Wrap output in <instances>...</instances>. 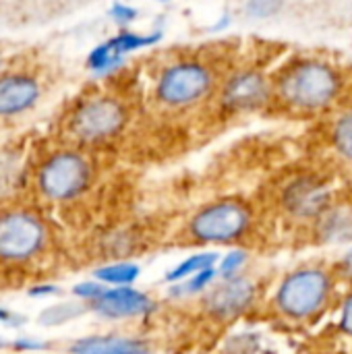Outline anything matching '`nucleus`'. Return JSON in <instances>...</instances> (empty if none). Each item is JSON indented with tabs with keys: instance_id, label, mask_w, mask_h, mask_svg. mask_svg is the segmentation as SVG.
<instances>
[{
	"instance_id": "obj_1",
	"label": "nucleus",
	"mask_w": 352,
	"mask_h": 354,
	"mask_svg": "<svg viewBox=\"0 0 352 354\" xmlns=\"http://www.w3.org/2000/svg\"><path fill=\"white\" fill-rule=\"evenodd\" d=\"M340 91L338 73L324 62H301L288 68L280 83V97L299 110H319L328 106Z\"/></svg>"
},
{
	"instance_id": "obj_2",
	"label": "nucleus",
	"mask_w": 352,
	"mask_h": 354,
	"mask_svg": "<svg viewBox=\"0 0 352 354\" xmlns=\"http://www.w3.org/2000/svg\"><path fill=\"white\" fill-rule=\"evenodd\" d=\"M46 226L31 212H8L0 216V263H25L46 247Z\"/></svg>"
},
{
	"instance_id": "obj_3",
	"label": "nucleus",
	"mask_w": 352,
	"mask_h": 354,
	"mask_svg": "<svg viewBox=\"0 0 352 354\" xmlns=\"http://www.w3.org/2000/svg\"><path fill=\"white\" fill-rule=\"evenodd\" d=\"M89 176L91 168L83 156L75 151H62L41 164L37 172V189L48 199L64 201L77 197L87 187Z\"/></svg>"
},
{
	"instance_id": "obj_4",
	"label": "nucleus",
	"mask_w": 352,
	"mask_h": 354,
	"mask_svg": "<svg viewBox=\"0 0 352 354\" xmlns=\"http://www.w3.org/2000/svg\"><path fill=\"white\" fill-rule=\"evenodd\" d=\"M330 286V278L324 270H299L282 282L276 301L282 313L309 317L326 305Z\"/></svg>"
},
{
	"instance_id": "obj_5",
	"label": "nucleus",
	"mask_w": 352,
	"mask_h": 354,
	"mask_svg": "<svg viewBox=\"0 0 352 354\" xmlns=\"http://www.w3.org/2000/svg\"><path fill=\"white\" fill-rule=\"evenodd\" d=\"M214 85L212 71L201 62H176L166 68L158 81V97L172 106L185 108L210 93Z\"/></svg>"
},
{
	"instance_id": "obj_6",
	"label": "nucleus",
	"mask_w": 352,
	"mask_h": 354,
	"mask_svg": "<svg viewBox=\"0 0 352 354\" xmlns=\"http://www.w3.org/2000/svg\"><path fill=\"white\" fill-rule=\"evenodd\" d=\"M251 212L241 201H220L201 209L191 222V234L203 243H226L245 234Z\"/></svg>"
},
{
	"instance_id": "obj_7",
	"label": "nucleus",
	"mask_w": 352,
	"mask_h": 354,
	"mask_svg": "<svg viewBox=\"0 0 352 354\" xmlns=\"http://www.w3.org/2000/svg\"><path fill=\"white\" fill-rule=\"evenodd\" d=\"M127 120L120 102L112 97H93L81 104L71 116V133L85 143L104 141L116 135Z\"/></svg>"
},
{
	"instance_id": "obj_8",
	"label": "nucleus",
	"mask_w": 352,
	"mask_h": 354,
	"mask_svg": "<svg viewBox=\"0 0 352 354\" xmlns=\"http://www.w3.org/2000/svg\"><path fill=\"white\" fill-rule=\"evenodd\" d=\"M41 95V85L33 75L8 73L0 75V118L19 116L31 110Z\"/></svg>"
},
{
	"instance_id": "obj_9",
	"label": "nucleus",
	"mask_w": 352,
	"mask_h": 354,
	"mask_svg": "<svg viewBox=\"0 0 352 354\" xmlns=\"http://www.w3.org/2000/svg\"><path fill=\"white\" fill-rule=\"evenodd\" d=\"M91 309L98 311V313L104 315V317L120 319V317L143 315V313L151 311L154 305H151V301H149L143 292L124 286V288L106 290L98 301L91 303Z\"/></svg>"
},
{
	"instance_id": "obj_10",
	"label": "nucleus",
	"mask_w": 352,
	"mask_h": 354,
	"mask_svg": "<svg viewBox=\"0 0 352 354\" xmlns=\"http://www.w3.org/2000/svg\"><path fill=\"white\" fill-rule=\"evenodd\" d=\"M270 95L268 81L253 71L234 75L224 89V104L234 110H251L261 106Z\"/></svg>"
},
{
	"instance_id": "obj_11",
	"label": "nucleus",
	"mask_w": 352,
	"mask_h": 354,
	"mask_svg": "<svg viewBox=\"0 0 352 354\" xmlns=\"http://www.w3.org/2000/svg\"><path fill=\"white\" fill-rule=\"evenodd\" d=\"M255 297V288L249 280L245 278H232L226 280L222 286H218L210 295V311L220 317H234L241 311H245Z\"/></svg>"
},
{
	"instance_id": "obj_12",
	"label": "nucleus",
	"mask_w": 352,
	"mask_h": 354,
	"mask_svg": "<svg viewBox=\"0 0 352 354\" xmlns=\"http://www.w3.org/2000/svg\"><path fill=\"white\" fill-rule=\"evenodd\" d=\"M286 205L290 212L303 216V218H311L324 212L326 203H328V193L322 185L313 183V180H299L295 183L286 195Z\"/></svg>"
},
{
	"instance_id": "obj_13",
	"label": "nucleus",
	"mask_w": 352,
	"mask_h": 354,
	"mask_svg": "<svg viewBox=\"0 0 352 354\" xmlns=\"http://www.w3.org/2000/svg\"><path fill=\"white\" fill-rule=\"evenodd\" d=\"M135 346L131 340H118V338H89L79 344H75V354H124Z\"/></svg>"
},
{
	"instance_id": "obj_14",
	"label": "nucleus",
	"mask_w": 352,
	"mask_h": 354,
	"mask_svg": "<svg viewBox=\"0 0 352 354\" xmlns=\"http://www.w3.org/2000/svg\"><path fill=\"white\" fill-rule=\"evenodd\" d=\"M158 39H160V33H156V35H141V33H133V31H120L116 37L108 39L106 44L112 50V54L122 60L124 54H129L133 50H139L143 46H151Z\"/></svg>"
},
{
	"instance_id": "obj_15",
	"label": "nucleus",
	"mask_w": 352,
	"mask_h": 354,
	"mask_svg": "<svg viewBox=\"0 0 352 354\" xmlns=\"http://www.w3.org/2000/svg\"><path fill=\"white\" fill-rule=\"evenodd\" d=\"M139 276V268L133 266V263H116V266H106L102 270L95 272V278L100 282H106V284H112L116 288H124L129 286L131 282H135Z\"/></svg>"
},
{
	"instance_id": "obj_16",
	"label": "nucleus",
	"mask_w": 352,
	"mask_h": 354,
	"mask_svg": "<svg viewBox=\"0 0 352 354\" xmlns=\"http://www.w3.org/2000/svg\"><path fill=\"white\" fill-rule=\"evenodd\" d=\"M218 261V255L216 253H201V255H193L189 257L187 261H183L180 266H176L170 274H168V280L170 282H176V280H183L191 274H201L205 270H214V263Z\"/></svg>"
},
{
	"instance_id": "obj_17",
	"label": "nucleus",
	"mask_w": 352,
	"mask_h": 354,
	"mask_svg": "<svg viewBox=\"0 0 352 354\" xmlns=\"http://www.w3.org/2000/svg\"><path fill=\"white\" fill-rule=\"evenodd\" d=\"M83 313V307L77 303H62V305H54L50 309H46L39 317V324L44 326H60L66 324L75 317H79Z\"/></svg>"
},
{
	"instance_id": "obj_18",
	"label": "nucleus",
	"mask_w": 352,
	"mask_h": 354,
	"mask_svg": "<svg viewBox=\"0 0 352 354\" xmlns=\"http://www.w3.org/2000/svg\"><path fill=\"white\" fill-rule=\"evenodd\" d=\"M334 145L344 158L352 160V110L338 118L334 127Z\"/></svg>"
},
{
	"instance_id": "obj_19",
	"label": "nucleus",
	"mask_w": 352,
	"mask_h": 354,
	"mask_svg": "<svg viewBox=\"0 0 352 354\" xmlns=\"http://www.w3.org/2000/svg\"><path fill=\"white\" fill-rule=\"evenodd\" d=\"M116 64H120V58H116L112 54V50L108 48V44H102L98 48H93L91 54H89V58H87V66L91 71H95V73H106V71H110Z\"/></svg>"
},
{
	"instance_id": "obj_20",
	"label": "nucleus",
	"mask_w": 352,
	"mask_h": 354,
	"mask_svg": "<svg viewBox=\"0 0 352 354\" xmlns=\"http://www.w3.org/2000/svg\"><path fill=\"white\" fill-rule=\"evenodd\" d=\"M245 259H247V255H245L243 251H232V253H228V255L224 257L222 266H220V276L226 278V280H232L234 274H237V270L245 263Z\"/></svg>"
},
{
	"instance_id": "obj_21",
	"label": "nucleus",
	"mask_w": 352,
	"mask_h": 354,
	"mask_svg": "<svg viewBox=\"0 0 352 354\" xmlns=\"http://www.w3.org/2000/svg\"><path fill=\"white\" fill-rule=\"evenodd\" d=\"M73 292H75V297L93 303V301H98V299L106 292V288H104L100 282H81V284H77V286L73 288Z\"/></svg>"
},
{
	"instance_id": "obj_22",
	"label": "nucleus",
	"mask_w": 352,
	"mask_h": 354,
	"mask_svg": "<svg viewBox=\"0 0 352 354\" xmlns=\"http://www.w3.org/2000/svg\"><path fill=\"white\" fill-rule=\"evenodd\" d=\"M214 270H205V272H201V274H197L193 280H189L187 284H185V290H189V292H197V290H201L212 278H214Z\"/></svg>"
},
{
	"instance_id": "obj_23",
	"label": "nucleus",
	"mask_w": 352,
	"mask_h": 354,
	"mask_svg": "<svg viewBox=\"0 0 352 354\" xmlns=\"http://www.w3.org/2000/svg\"><path fill=\"white\" fill-rule=\"evenodd\" d=\"M112 17L118 21V23H129L137 17V10L131 8V6H124V4H114L112 6Z\"/></svg>"
},
{
	"instance_id": "obj_24",
	"label": "nucleus",
	"mask_w": 352,
	"mask_h": 354,
	"mask_svg": "<svg viewBox=\"0 0 352 354\" xmlns=\"http://www.w3.org/2000/svg\"><path fill=\"white\" fill-rule=\"evenodd\" d=\"M342 330L352 336V297H349V301L344 303V309H342Z\"/></svg>"
},
{
	"instance_id": "obj_25",
	"label": "nucleus",
	"mask_w": 352,
	"mask_h": 354,
	"mask_svg": "<svg viewBox=\"0 0 352 354\" xmlns=\"http://www.w3.org/2000/svg\"><path fill=\"white\" fill-rule=\"evenodd\" d=\"M340 270H342V274H344L349 280H352V249L344 255V259H342V263H340Z\"/></svg>"
},
{
	"instance_id": "obj_26",
	"label": "nucleus",
	"mask_w": 352,
	"mask_h": 354,
	"mask_svg": "<svg viewBox=\"0 0 352 354\" xmlns=\"http://www.w3.org/2000/svg\"><path fill=\"white\" fill-rule=\"evenodd\" d=\"M56 292V288L54 286H48V284H44V286H35V288H31L29 290V295L31 297H46V295H54Z\"/></svg>"
},
{
	"instance_id": "obj_27",
	"label": "nucleus",
	"mask_w": 352,
	"mask_h": 354,
	"mask_svg": "<svg viewBox=\"0 0 352 354\" xmlns=\"http://www.w3.org/2000/svg\"><path fill=\"white\" fill-rule=\"evenodd\" d=\"M124 354H145V351H143V348H141L139 344H135V346H133L131 351H127Z\"/></svg>"
},
{
	"instance_id": "obj_28",
	"label": "nucleus",
	"mask_w": 352,
	"mask_h": 354,
	"mask_svg": "<svg viewBox=\"0 0 352 354\" xmlns=\"http://www.w3.org/2000/svg\"><path fill=\"white\" fill-rule=\"evenodd\" d=\"M12 319V315H8L6 311H0V322H10Z\"/></svg>"
},
{
	"instance_id": "obj_29",
	"label": "nucleus",
	"mask_w": 352,
	"mask_h": 354,
	"mask_svg": "<svg viewBox=\"0 0 352 354\" xmlns=\"http://www.w3.org/2000/svg\"><path fill=\"white\" fill-rule=\"evenodd\" d=\"M0 71H2V56H0Z\"/></svg>"
}]
</instances>
